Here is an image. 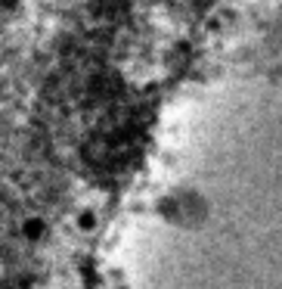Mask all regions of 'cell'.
I'll return each instance as SVG.
<instances>
[{
	"instance_id": "6da1fadb",
	"label": "cell",
	"mask_w": 282,
	"mask_h": 289,
	"mask_svg": "<svg viewBox=\"0 0 282 289\" xmlns=\"http://www.w3.org/2000/svg\"><path fill=\"white\" fill-rule=\"evenodd\" d=\"M40 227H44V224H40V218H28V221H25V233H28V236H37Z\"/></svg>"
}]
</instances>
